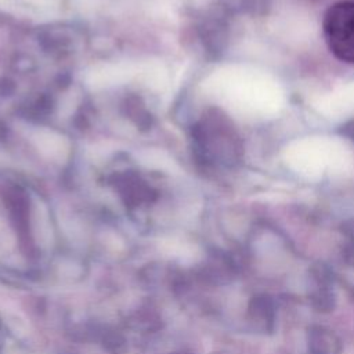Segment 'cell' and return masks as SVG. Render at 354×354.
<instances>
[{
  "instance_id": "1",
  "label": "cell",
  "mask_w": 354,
  "mask_h": 354,
  "mask_svg": "<svg viewBox=\"0 0 354 354\" xmlns=\"http://www.w3.org/2000/svg\"><path fill=\"white\" fill-rule=\"evenodd\" d=\"M196 149L205 162L234 166L241 159V140L234 126L221 115H207L196 126Z\"/></svg>"
},
{
  "instance_id": "2",
  "label": "cell",
  "mask_w": 354,
  "mask_h": 354,
  "mask_svg": "<svg viewBox=\"0 0 354 354\" xmlns=\"http://www.w3.org/2000/svg\"><path fill=\"white\" fill-rule=\"evenodd\" d=\"M322 32L330 53L340 61L354 64V0L337 1L326 10Z\"/></svg>"
},
{
  "instance_id": "3",
  "label": "cell",
  "mask_w": 354,
  "mask_h": 354,
  "mask_svg": "<svg viewBox=\"0 0 354 354\" xmlns=\"http://www.w3.org/2000/svg\"><path fill=\"white\" fill-rule=\"evenodd\" d=\"M339 134L346 137L347 140H350L351 142H354V118L347 120L346 123H343L339 127Z\"/></svg>"
}]
</instances>
